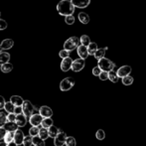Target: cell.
<instances>
[{
    "mask_svg": "<svg viewBox=\"0 0 146 146\" xmlns=\"http://www.w3.org/2000/svg\"><path fill=\"white\" fill-rule=\"evenodd\" d=\"M78 18H79L80 22L83 24H88L90 23V16L88 15L87 13H85V12H81V13H79V16H78Z\"/></svg>",
    "mask_w": 146,
    "mask_h": 146,
    "instance_id": "obj_21",
    "label": "cell"
},
{
    "mask_svg": "<svg viewBox=\"0 0 146 146\" xmlns=\"http://www.w3.org/2000/svg\"><path fill=\"white\" fill-rule=\"evenodd\" d=\"M43 119L44 118H43V116L40 113H34L29 118V122L31 123L32 126H39V125L42 124Z\"/></svg>",
    "mask_w": 146,
    "mask_h": 146,
    "instance_id": "obj_9",
    "label": "cell"
},
{
    "mask_svg": "<svg viewBox=\"0 0 146 146\" xmlns=\"http://www.w3.org/2000/svg\"><path fill=\"white\" fill-rule=\"evenodd\" d=\"M80 45H81L80 38L74 36L65 41V43H64V49L69 51V52H72V51H74L75 49H78V47H79Z\"/></svg>",
    "mask_w": 146,
    "mask_h": 146,
    "instance_id": "obj_2",
    "label": "cell"
},
{
    "mask_svg": "<svg viewBox=\"0 0 146 146\" xmlns=\"http://www.w3.org/2000/svg\"><path fill=\"white\" fill-rule=\"evenodd\" d=\"M108 80H110V82H112V83H117L119 80V77L117 76V73L114 71H110V73H108Z\"/></svg>",
    "mask_w": 146,
    "mask_h": 146,
    "instance_id": "obj_25",
    "label": "cell"
},
{
    "mask_svg": "<svg viewBox=\"0 0 146 146\" xmlns=\"http://www.w3.org/2000/svg\"><path fill=\"white\" fill-rule=\"evenodd\" d=\"M71 2L77 8H86L90 4V0H71Z\"/></svg>",
    "mask_w": 146,
    "mask_h": 146,
    "instance_id": "obj_14",
    "label": "cell"
},
{
    "mask_svg": "<svg viewBox=\"0 0 146 146\" xmlns=\"http://www.w3.org/2000/svg\"><path fill=\"white\" fill-rule=\"evenodd\" d=\"M75 17H74V15H70V16H67V17H65V22L68 24V25H73L74 23H75Z\"/></svg>",
    "mask_w": 146,
    "mask_h": 146,
    "instance_id": "obj_38",
    "label": "cell"
},
{
    "mask_svg": "<svg viewBox=\"0 0 146 146\" xmlns=\"http://www.w3.org/2000/svg\"><path fill=\"white\" fill-rule=\"evenodd\" d=\"M98 78H100L102 81H106V80L108 79V72H102Z\"/></svg>",
    "mask_w": 146,
    "mask_h": 146,
    "instance_id": "obj_43",
    "label": "cell"
},
{
    "mask_svg": "<svg viewBox=\"0 0 146 146\" xmlns=\"http://www.w3.org/2000/svg\"><path fill=\"white\" fill-rule=\"evenodd\" d=\"M7 120V115L4 112H0V127H3L6 124Z\"/></svg>",
    "mask_w": 146,
    "mask_h": 146,
    "instance_id": "obj_37",
    "label": "cell"
},
{
    "mask_svg": "<svg viewBox=\"0 0 146 146\" xmlns=\"http://www.w3.org/2000/svg\"><path fill=\"white\" fill-rule=\"evenodd\" d=\"M7 26H8V24H7V22H6L5 20L0 19V31L5 30L6 28H7Z\"/></svg>",
    "mask_w": 146,
    "mask_h": 146,
    "instance_id": "obj_42",
    "label": "cell"
},
{
    "mask_svg": "<svg viewBox=\"0 0 146 146\" xmlns=\"http://www.w3.org/2000/svg\"><path fill=\"white\" fill-rule=\"evenodd\" d=\"M14 133L15 132H7L6 133L5 137H4V142H5L6 144H9V143H11L14 141Z\"/></svg>",
    "mask_w": 146,
    "mask_h": 146,
    "instance_id": "obj_29",
    "label": "cell"
},
{
    "mask_svg": "<svg viewBox=\"0 0 146 146\" xmlns=\"http://www.w3.org/2000/svg\"><path fill=\"white\" fill-rule=\"evenodd\" d=\"M12 70H13V65H12L11 63H6V64H4V65L1 66V71L5 74L10 73Z\"/></svg>",
    "mask_w": 146,
    "mask_h": 146,
    "instance_id": "obj_28",
    "label": "cell"
},
{
    "mask_svg": "<svg viewBox=\"0 0 146 146\" xmlns=\"http://www.w3.org/2000/svg\"><path fill=\"white\" fill-rule=\"evenodd\" d=\"M0 45H1L3 51L4 50H9V49H11L12 47L14 46V41L12 40V39H4Z\"/></svg>",
    "mask_w": 146,
    "mask_h": 146,
    "instance_id": "obj_17",
    "label": "cell"
},
{
    "mask_svg": "<svg viewBox=\"0 0 146 146\" xmlns=\"http://www.w3.org/2000/svg\"><path fill=\"white\" fill-rule=\"evenodd\" d=\"M67 134H66L64 131H62L60 129V132L59 134L57 135V137L54 139V145L55 146H63L66 144V141H67Z\"/></svg>",
    "mask_w": 146,
    "mask_h": 146,
    "instance_id": "obj_5",
    "label": "cell"
},
{
    "mask_svg": "<svg viewBox=\"0 0 146 146\" xmlns=\"http://www.w3.org/2000/svg\"><path fill=\"white\" fill-rule=\"evenodd\" d=\"M39 137L40 138H42L43 140H46L47 138H49V130L47 128H44V127H42V128H40V131H39Z\"/></svg>",
    "mask_w": 146,
    "mask_h": 146,
    "instance_id": "obj_24",
    "label": "cell"
},
{
    "mask_svg": "<svg viewBox=\"0 0 146 146\" xmlns=\"http://www.w3.org/2000/svg\"><path fill=\"white\" fill-rule=\"evenodd\" d=\"M106 50H108V47H106V48H100L96 52V54H94V58H96V60H98V61H100V59L104 58V55H106Z\"/></svg>",
    "mask_w": 146,
    "mask_h": 146,
    "instance_id": "obj_20",
    "label": "cell"
},
{
    "mask_svg": "<svg viewBox=\"0 0 146 146\" xmlns=\"http://www.w3.org/2000/svg\"><path fill=\"white\" fill-rule=\"evenodd\" d=\"M24 102H25V100L20 96H12L11 98H10V102H12V104L15 106V108L16 106H22Z\"/></svg>",
    "mask_w": 146,
    "mask_h": 146,
    "instance_id": "obj_16",
    "label": "cell"
},
{
    "mask_svg": "<svg viewBox=\"0 0 146 146\" xmlns=\"http://www.w3.org/2000/svg\"><path fill=\"white\" fill-rule=\"evenodd\" d=\"M3 127L7 132H15L18 130V125L16 124V122H6Z\"/></svg>",
    "mask_w": 146,
    "mask_h": 146,
    "instance_id": "obj_18",
    "label": "cell"
},
{
    "mask_svg": "<svg viewBox=\"0 0 146 146\" xmlns=\"http://www.w3.org/2000/svg\"><path fill=\"white\" fill-rule=\"evenodd\" d=\"M66 146H77V141H76L75 137L69 136L66 141Z\"/></svg>",
    "mask_w": 146,
    "mask_h": 146,
    "instance_id": "obj_35",
    "label": "cell"
},
{
    "mask_svg": "<svg viewBox=\"0 0 146 146\" xmlns=\"http://www.w3.org/2000/svg\"><path fill=\"white\" fill-rule=\"evenodd\" d=\"M24 138H25V135H24L23 131L18 129L17 131H15L14 133V142L16 143L17 145H21L23 144Z\"/></svg>",
    "mask_w": 146,
    "mask_h": 146,
    "instance_id": "obj_12",
    "label": "cell"
},
{
    "mask_svg": "<svg viewBox=\"0 0 146 146\" xmlns=\"http://www.w3.org/2000/svg\"><path fill=\"white\" fill-rule=\"evenodd\" d=\"M75 6L71 2V0H61L58 4H57V11L59 12L60 15L62 16H70L73 15L75 12Z\"/></svg>",
    "mask_w": 146,
    "mask_h": 146,
    "instance_id": "obj_1",
    "label": "cell"
},
{
    "mask_svg": "<svg viewBox=\"0 0 146 146\" xmlns=\"http://www.w3.org/2000/svg\"><path fill=\"white\" fill-rule=\"evenodd\" d=\"M59 56L61 57V58L63 59V60L66 59V58H69V57H70V52H69V51H67V50H65V49H64V50L60 51Z\"/></svg>",
    "mask_w": 146,
    "mask_h": 146,
    "instance_id": "obj_39",
    "label": "cell"
},
{
    "mask_svg": "<svg viewBox=\"0 0 146 146\" xmlns=\"http://www.w3.org/2000/svg\"><path fill=\"white\" fill-rule=\"evenodd\" d=\"M4 110H6L9 113H14V110H15V106H14L12 102H8L5 104V106H4Z\"/></svg>",
    "mask_w": 146,
    "mask_h": 146,
    "instance_id": "obj_30",
    "label": "cell"
},
{
    "mask_svg": "<svg viewBox=\"0 0 146 146\" xmlns=\"http://www.w3.org/2000/svg\"><path fill=\"white\" fill-rule=\"evenodd\" d=\"M73 60L72 58H66L62 61L61 63V70L63 72H68L69 70H72V66H73Z\"/></svg>",
    "mask_w": 146,
    "mask_h": 146,
    "instance_id": "obj_10",
    "label": "cell"
},
{
    "mask_svg": "<svg viewBox=\"0 0 146 146\" xmlns=\"http://www.w3.org/2000/svg\"><path fill=\"white\" fill-rule=\"evenodd\" d=\"M22 108H23V113L27 117H29V118L32 114H34L33 113V111H34V106L31 104L29 100H25V102H24L23 106H22Z\"/></svg>",
    "mask_w": 146,
    "mask_h": 146,
    "instance_id": "obj_6",
    "label": "cell"
},
{
    "mask_svg": "<svg viewBox=\"0 0 146 146\" xmlns=\"http://www.w3.org/2000/svg\"><path fill=\"white\" fill-rule=\"evenodd\" d=\"M10 60V54L7 53L6 51H3V52L0 53V66L4 65L6 63H9Z\"/></svg>",
    "mask_w": 146,
    "mask_h": 146,
    "instance_id": "obj_19",
    "label": "cell"
},
{
    "mask_svg": "<svg viewBox=\"0 0 146 146\" xmlns=\"http://www.w3.org/2000/svg\"><path fill=\"white\" fill-rule=\"evenodd\" d=\"M33 145L34 146H45V141L39 136L33 137Z\"/></svg>",
    "mask_w": 146,
    "mask_h": 146,
    "instance_id": "obj_32",
    "label": "cell"
},
{
    "mask_svg": "<svg viewBox=\"0 0 146 146\" xmlns=\"http://www.w3.org/2000/svg\"><path fill=\"white\" fill-rule=\"evenodd\" d=\"M96 137L98 140H104V137H106V132H104V129H98L96 133Z\"/></svg>",
    "mask_w": 146,
    "mask_h": 146,
    "instance_id": "obj_33",
    "label": "cell"
},
{
    "mask_svg": "<svg viewBox=\"0 0 146 146\" xmlns=\"http://www.w3.org/2000/svg\"><path fill=\"white\" fill-rule=\"evenodd\" d=\"M6 133H7V131L4 129V127H0V140H2V139H4V137H5Z\"/></svg>",
    "mask_w": 146,
    "mask_h": 146,
    "instance_id": "obj_44",
    "label": "cell"
},
{
    "mask_svg": "<svg viewBox=\"0 0 146 146\" xmlns=\"http://www.w3.org/2000/svg\"><path fill=\"white\" fill-rule=\"evenodd\" d=\"M131 67L130 66H127V65H125V66H122V67H120L118 70H117V76H118L119 78H125V77H127V76H130V73H131Z\"/></svg>",
    "mask_w": 146,
    "mask_h": 146,
    "instance_id": "obj_8",
    "label": "cell"
},
{
    "mask_svg": "<svg viewBox=\"0 0 146 146\" xmlns=\"http://www.w3.org/2000/svg\"><path fill=\"white\" fill-rule=\"evenodd\" d=\"M39 131H40L39 126H32L29 129V135H30V136H32V137L39 136Z\"/></svg>",
    "mask_w": 146,
    "mask_h": 146,
    "instance_id": "obj_31",
    "label": "cell"
},
{
    "mask_svg": "<svg viewBox=\"0 0 146 146\" xmlns=\"http://www.w3.org/2000/svg\"><path fill=\"white\" fill-rule=\"evenodd\" d=\"M122 84L124 86H130L133 84V78L131 76H127V77L122 79Z\"/></svg>",
    "mask_w": 146,
    "mask_h": 146,
    "instance_id": "obj_34",
    "label": "cell"
},
{
    "mask_svg": "<svg viewBox=\"0 0 146 146\" xmlns=\"http://www.w3.org/2000/svg\"><path fill=\"white\" fill-rule=\"evenodd\" d=\"M98 50V44L96 43H94L92 42L90 44V46L88 47V54L90 55H92V56H94V54H96V52Z\"/></svg>",
    "mask_w": 146,
    "mask_h": 146,
    "instance_id": "obj_23",
    "label": "cell"
},
{
    "mask_svg": "<svg viewBox=\"0 0 146 146\" xmlns=\"http://www.w3.org/2000/svg\"><path fill=\"white\" fill-rule=\"evenodd\" d=\"M0 16H1V12H0Z\"/></svg>",
    "mask_w": 146,
    "mask_h": 146,
    "instance_id": "obj_50",
    "label": "cell"
},
{
    "mask_svg": "<svg viewBox=\"0 0 146 146\" xmlns=\"http://www.w3.org/2000/svg\"><path fill=\"white\" fill-rule=\"evenodd\" d=\"M7 146H18V145L16 144V143L13 141V142H11V143H9V144H7Z\"/></svg>",
    "mask_w": 146,
    "mask_h": 146,
    "instance_id": "obj_47",
    "label": "cell"
},
{
    "mask_svg": "<svg viewBox=\"0 0 146 146\" xmlns=\"http://www.w3.org/2000/svg\"><path fill=\"white\" fill-rule=\"evenodd\" d=\"M74 86H75V80L71 77L66 78V79L62 80V82L60 83V90L62 92H67V90H71Z\"/></svg>",
    "mask_w": 146,
    "mask_h": 146,
    "instance_id": "obj_4",
    "label": "cell"
},
{
    "mask_svg": "<svg viewBox=\"0 0 146 146\" xmlns=\"http://www.w3.org/2000/svg\"><path fill=\"white\" fill-rule=\"evenodd\" d=\"M23 145L24 146H32L33 145V137L28 135V136H25L23 141Z\"/></svg>",
    "mask_w": 146,
    "mask_h": 146,
    "instance_id": "obj_36",
    "label": "cell"
},
{
    "mask_svg": "<svg viewBox=\"0 0 146 146\" xmlns=\"http://www.w3.org/2000/svg\"><path fill=\"white\" fill-rule=\"evenodd\" d=\"M98 66L102 72H108V73H110V71H113V69L115 68V64L108 58L100 59L98 63Z\"/></svg>",
    "mask_w": 146,
    "mask_h": 146,
    "instance_id": "obj_3",
    "label": "cell"
},
{
    "mask_svg": "<svg viewBox=\"0 0 146 146\" xmlns=\"http://www.w3.org/2000/svg\"><path fill=\"white\" fill-rule=\"evenodd\" d=\"M16 124L18 125V126L20 127H23L26 125V123H27V116L25 115L24 113H21V114H18V115H16Z\"/></svg>",
    "mask_w": 146,
    "mask_h": 146,
    "instance_id": "obj_15",
    "label": "cell"
},
{
    "mask_svg": "<svg viewBox=\"0 0 146 146\" xmlns=\"http://www.w3.org/2000/svg\"><path fill=\"white\" fill-rule=\"evenodd\" d=\"M1 52H3V49H2L1 45H0V53H1Z\"/></svg>",
    "mask_w": 146,
    "mask_h": 146,
    "instance_id": "obj_49",
    "label": "cell"
},
{
    "mask_svg": "<svg viewBox=\"0 0 146 146\" xmlns=\"http://www.w3.org/2000/svg\"><path fill=\"white\" fill-rule=\"evenodd\" d=\"M16 114L15 113H8L7 114V122H15Z\"/></svg>",
    "mask_w": 146,
    "mask_h": 146,
    "instance_id": "obj_40",
    "label": "cell"
},
{
    "mask_svg": "<svg viewBox=\"0 0 146 146\" xmlns=\"http://www.w3.org/2000/svg\"><path fill=\"white\" fill-rule=\"evenodd\" d=\"M77 51H78V55L80 56V58L83 59V60H86L88 56H90L88 51V47H86V46L80 45V46L78 47Z\"/></svg>",
    "mask_w": 146,
    "mask_h": 146,
    "instance_id": "obj_13",
    "label": "cell"
},
{
    "mask_svg": "<svg viewBox=\"0 0 146 146\" xmlns=\"http://www.w3.org/2000/svg\"><path fill=\"white\" fill-rule=\"evenodd\" d=\"M86 66V62L85 60L79 58L77 60H75V61L73 62V66H72V70H73L74 72H76V73H78V72H81L82 70L85 68Z\"/></svg>",
    "mask_w": 146,
    "mask_h": 146,
    "instance_id": "obj_7",
    "label": "cell"
},
{
    "mask_svg": "<svg viewBox=\"0 0 146 146\" xmlns=\"http://www.w3.org/2000/svg\"><path fill=\"white\" fill-rule=\"evenodd\" d=\"M80 41H81V45L86 46V47H88L90 43H92L90 42V38L88 36V35H83V36L80 38Z\"/></svg>",
    "mask_w": 146,
    "mask_h": 146,
    "instance_id": "obj_26",
    "label": "cell"
},
{
    "mask_svg": "<svg viewBox=\"0 0 146 146\" xmlns=\"http://www.w3.org/2000/svg\"><path fill=\"white\" fill-rule=\"evenodd\" d=\"M14 113H15L16 115L23 113V108H22V106H16V108H15V110H14Z\"/></svg>",
    "mask_w": 146,
    "mask_h": 146,
    "instance_id": "obj_45",
    "label": "cell"
},
{
    "mask_svg": "<svg viewBox=\"0 0 146 146\" xmlns=\"http://www.w3.org/2000/svg\"><path fill=\"white\" fill-rule=\"evenodd\" d=\"M49 130V136L50 137H52V138H56L57 137V135L59 134V132H60V129L58 128V127H56V126H51L50 128L48 129Z\"/></svg>",
    "mask_w": 146,
    "mask_h": 146,
    "instance_id": "obj_22",
    "label": "cell"
},
{
    "mask_svg": "<svg viewBox=\"0 0 146 146\" xmlns=\"http://www.w3.org/2000/svg\"><path fill=\"white\" fill-rule=\"evenodd\" d=\"M39 113L43 116V118H50V117L53 115V110H51L49 106H41L40 110H39Z\"/></svg>",
    "mask_w": 146,
    "mask_h": 146,
    "instance_id": "obj_11",
    "label": "cell"
},
{
    "mask_svg": "<svg viewBox=\"0 0 146 146\" xmlns=\"http://www.w3.org/2000/svg\"><path fill=\"white\" fill-rule=\"evenodd\" d=\"M41 125H42V127H44V128L49 129L51 126H53V119L51 118V117L50 118H44Z\"/></svg>",
    "mask_w": 146,
    "mask_h": 146,
    "instance_id": "obj_27",
    "label": "cell"
},
{
    "mask_svg": "<svg viewBox=\"0 0 146 146\" xmlns=\"http://www.w3.org/2000/svg\"><path fill=\"white\" fill-rule=\"evenodd\" d=\"M5 100H4V98L2 96H0V110H2V108H4V106H5Z\"/></svg>",
    "mask_w": 146,
    "mask_h": 146,
    "instance_id": "obj_46",
    "label": "cell"
},
{
    "mask_svg": "<svg viewBox=\"0 0 146 146\" xmlns=\"http://www.w3.org/2000/svg\"><path fill=\"white\" fill-rule=\"evenodd\" d=\"M102 70L100 69V67L98 66H96V67H94V69H92V75L96 76V77H100V73H102Z\"/></svg>",
    "mask_w": 146,
    "mask_h": 146,
    "instance_id": "obj_41",
    "label": "cell"
},
{
    "mask_svg": "<svg viewBox=\"0 0 146 146\" xmlns=\"http://www.w3.org/2000/svg\"><path fill=\"white\" fill-rule=\"evenodd\" d=\"M0 146H7L5 142H0Z\"/></svg>",
    "mask_w": 146,
    "mask_h": 146,
    "instance_id": "obj_48",
    "label": "cell"
}]
</instances>
